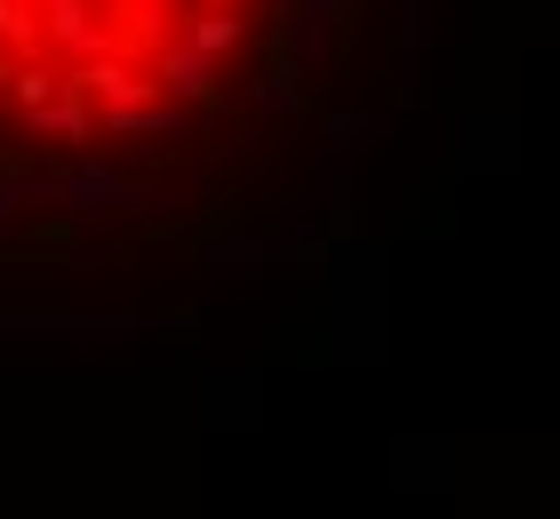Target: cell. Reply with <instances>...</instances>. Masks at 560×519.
Returning a JSON list of instances; mask_svg holds the SVG:
<instances>
[{
  "mask_svg": "<svg viewBox=\"0 0 560 519\" xmlns=\"http://www.w3.org/2000/svg\"><path fill=\"white\" fill-rule=\"evenodd\" d=\"M144 72H152V96H176V104H217V64H209V57H192V48H176V40H168Z\"/></svg>",
  "mask_w": 560,
  "mask_h": 519,
  "instance_id": "6da1fadb",
  "label": "cell"
},
{
  "mask_svg": "<svg viewBox=\"0 0 560 519\" xmlns=\"http://www.w3.org/2000/svg\"><path fill=\"white\" fill-rule=\"evenodd\" d=\"M168 40H176V48H192V57H209V64H224V57L241 48V16H224V9H192Z\"/></svg>",
  "mask_w": 560,
  "mask_h": 519,
  "instance_id": "7a4b0ae2",
  "label": "cell"
},
{
  "mask_svg": "<svg viewBox=\"0 0 560 519\" xmlns=\"http://www.w3.org/2000/svg\"><path fill=\"white\" fill-rule=\"evenodd\" d=\"M0 48L9 57H33L40 48V0H0Z\"/></svg>",
  "mask_w": 560,
  "mask_h": 519,
  "instance_id": "3957f363",
  "label": "cell"
},
{
  "mask_svg": "<svg viewBox=\"0 0 560 519\" xmlns=\"http://www.w3.org/2000/svg\"><path fill=\"white\" fill-rule=\"evenodd\" d=\"M57 89H65V72H57V64H9V96L24 104V113L57 104Z\"/></svg>",
  "mask_w": 560,
  "mask_h": 519,
  "instance_id": "277c9868",
  "label": "cell"
}]
</instances>
